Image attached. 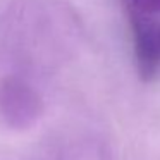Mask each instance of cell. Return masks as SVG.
Masks as SVG:
<instances>
[{
  "mask_svg": "<svg viewBox=\"0 0 160 160\" xmlns=\"http://www.w3.org/2000/svg\"><path fill=\"white\" fill-rule=\"evenodd\" d=\"M43 98L18 76L0 78V126L9 131H28L43 117Z\"/></svg>",
  "mask_w": 160,
  "mask_h": 160,
  "instance_id": "6da1fadb",
  "label": "cell"
},
{
  "mask_svg": "<svg viewBox=\"0 0 160 160\" xmlns=\"http://www.w3.org/2000/svg\"><path fill=\"white\" fill-rule=\"evenodd\" d=\"M138 76L152 81L160 72V21L128 5Z\"/></svg>",
  "mask_w": 160,
  "mask_h": 160,
  "instance_id": "7a4b0ae2",
  "label": "cell"
},
{
  "mask_svg": "<svg viewBox=\"0 0 160 160\" xmlns=\"http://www.w3.org/2000/svg\"><path fill=\"white\" fill-rule=\"evenodd\" d=\"M53 160H107V152L102 141L91 136L67 138L53 153Z\"/></svg>",
  "mask_w": 160,
  "mask_h": 160,
  "instance_id": "3957f363",
  "label": "cell"
},
{
  "mask_svg": "<svg viewBox=\"0 0 160 160\" xmlns=\"http://www.w3.org/2000/svg\"><path fill=\"white\" fill-rule=\"evenodd\" d=\"M128 5L145 14H160V0H128Z\"/></svg>",
  "mask_w": 160,
  "mask_h": 160,
  "instance_id": "277c9868",
  "label": "cell"
}]
</instances>
